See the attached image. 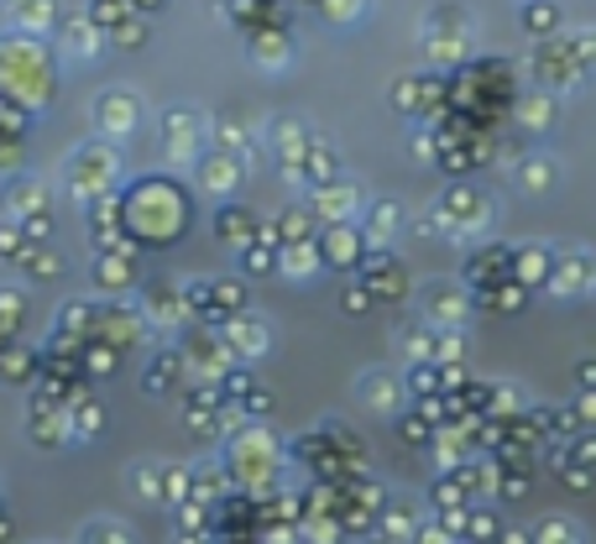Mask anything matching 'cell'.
<instances>
[{
	"label": "cell",
	"mask_w": 596,
	"mask_h": 544,
	"mask_svg": "<svg viewBox=\"0 0 596 544\" xmlns=\"http://www.w3.org/2000/svg\"><path fill=\"white\" fill-rule=\"evenodd\" d=\"M58 89V58L53 47L32 32H17V38H0V95L17 105H47Z\"/></svg>",
	"instance_id": "6da1fadb"
},
{
	"label": "cell",
	"mask_w": 596,
	"mask_h": 544,
	"mask_svg": "<svg viewBox=\"0 0 596 544\" xmlns=\"http://www.w3.org/2000/svg\"><path fill=\"white\" fill-rule=\"evenodd\" d=\"M424 32H429V53H439V58H460L466 53V42H471V26H466V17L460 11H435V17H424Z\"/></svg>",
	"instance_id": "7a4b0ae2"
},
{
	"label": "cell",
	"mask_w": 596,
	"mask_h": 544,
	"mask_svg": "<svg viewBox=\"0 0 596 544\" xmlns=\"http://www.w3.org/2000/svg\"><path fill=\"white\" fill-rule=\"evenodd\" d=\"M137 116L141 105L131 89H105L95 105V126L105 131V137H126V131H137Z\"/></svg>",
	"instance_id": "3957f363"
},
{
	"label": "cell",
	"mask_w": 596,
	"mask_h": 544,
	"mask_svg": "<svg viewBox=\"0 0 596 544\" xmlns=\"http://www.w3.org/2000/svg\"><path fill=\"white\" fill-rule=\"evenodd\" d=\"M53 32H58V42L74 53V58H99V53H105V32H99L84 11H63Z\"/></svg>",
	"instance_id": "277c9868"
},
{
	"label": "cell",
	"mask_w": 596,
	"mask_h": 544,
	"mask_svg": "<svg viewBox=\"0 0 596 544\" xmlns=\"http://www.w3.org/2000/svg\"><path fill=\"white\" fill-rule=\"evenodd\" d=\"M6 6V17L17 32H32V38H47L53 26H58V0H0Z\"/></svg>",
	"instance_id": "5b68a950"
},
{
	"label": "cell",
	"mask_w": 596,
	"mask_h": 544,
	"mask_svg": "<svg viewBox=\"0 0 596 544\" xmlns=\"http://www.w3.org/2000/svg\"><path fill=\"white\" fill-rule=\"evenodd\" d=\"M252 58L267 63V68H283L288 63V32L283 26H257L252 32Z\"/></svg>",
	"instance_id": "8992f818"
},
{
	"label": "cell",
	"mask_w": 596,
	"mask_h": 544,
	"mask_svg": "<svg viewBox=\"0 0 596 544\" xmlns=\"http://www.w3.org/2000/svg\"><path fill=\"white\" fill-rule=\"evenodd\" d=\"M74 168H79V173H74V189H84V194H89L95 183H105L110 173H116V158H110L105 147H89V152H84Z\"/></svg>",
	"instance_id": "52a82bcc"
},
{
	"label": "cell",
	"mask_w": 596,
	"mask_h": 544,
	"mask_svg": "<svg viewBox=\"0 0 596 544\" xmlns=\"http://www.w3.org/2000/svg\"><path fill=\"white\" fill-rule=\"evenodd\" d=\"M84 17L95 21L99 32H105V42H110V32H116L120 21L137 17V6H131V0H89V6H84Z\"/></svg>",
	"instance_id": "ba28073f"
},
{
	"label": "cell",
	"mask_w": 596,
	"mask_h": 544,
	"mask_svg": "<svg viewBox=\"0 0 596 544\" xmlns=\"http://www.w3.org/2000/svg\"><path fill=\"white\" fill-rule=\"evenodd\" d=\"M523 32H529V38H550V32H560V6H550V0L523 6Z\"/></svg>",
	"instance_id": "9c48e42d"
},
{
	"label": "cell",
	"mask_w": 596,
	"mask_h": 544,
	"mask_svg": "<svg viewBox=\"0 0 596 544\" xmlns=\"http://www.w3.org/2000/svg\"><path fill=\"white\" fill-rule=\"evenodd\" d=\"M147 38H152V17H131V21H120L116 32H110V42L116 47H126V53H137V47H147Z\"/></svg>",
	"instance_id": "30bf717a"
},
{
	"label": "cell",
	"mask_w": 596,
	"mask_h": 544,
	"mask_svg": "<svg viewBox=\"0 0 596 544\" xmlns=\"http://www.w3.org/2000/svg\"><path fill=\"white\" fill-rule=\"evenodd\" d=\"M189 147H194V116L189 110H173L168 116V152L173 158H189Z\"/></svg>",
	"instance_id": "8fae6325"
},
{
	"label": "cell",
	"mask_w": 596,
	"mask_h": 544,
	"mask_svg": "<svg viewBox=\"0 0 596 544\" xmlns=\"http://www.w3.org/2000/svg\"><path fill=\"white\" fill-rule=\"evenodd\" d=\"M315 6L324 11V21H356L366 11V0H315Z\"/></svg>",
	"instance_id": "7c38bea8"
},
{
	"label": "cell",
	"mask_w": 596,
	"mask_h": 544,
	"mask_svg": "<svg viewBox=\"0 0 596 544\" xmlns=\"http://www.w3.org/2000/svg\"><path fill=\"white\" fill-rule=\"evenodd\" d=\"M204 183H210V189H231V183H236V168H231L225 158L204 162Z\"/></svg>",
	"instance_id": "4fadbf2b"
},
{
	"label": "cell",
	"mask_w": 596,
	"mask_h": 544,
	"mask_svg": "<svg viewBox=\"0 0 596 544\" xmlns=\"http://www.w3.org/2000/svg\"><path fill=\"white\" fill-rule=\"evenodd\" d=\"M11 210H42V189H32V183H17V189H11Z\"/></svg>",
	"instance_id": "5bb4252c"
},
{
	"label": "cell",
	"mask_w": 596,
	"mask_h": 544,
	"mask_svg": "<svg viewBox=\"0 0 596 544\" xmlns=\"http://www.w3.org/2000/svg\"><path fill=\"white\" fill-rule=\"evenodd\" d=\"M131 6H137L141 17H158V11H162V6H168V0H131Z\"/></svg>",
	"instance_id": "9a60e30c"
}]
</instances>
